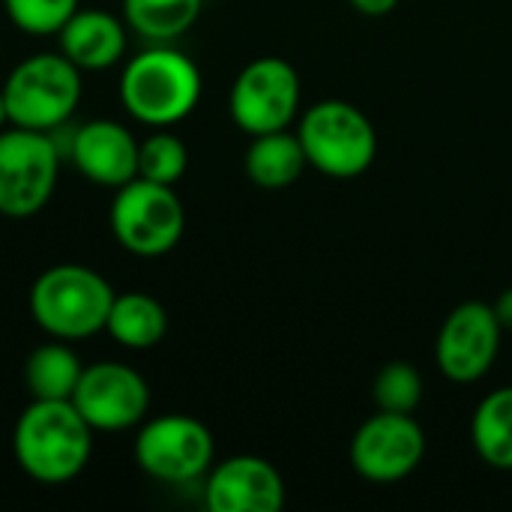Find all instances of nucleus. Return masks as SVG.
<instances>
[{
    "label": "nucleus",
    "instance_id": "obj_3",
    "mask_svg": "<svg viewBox=\"0 0 512 512\" xmlns=\"http://www.w3.org/2000/svg\"><path fill=\"white\" fill-rule=\"evenodd\" d=\"M111 282L84 264H57L36 276L30 288V318L60 342H81L105 330L114 303Z\"/></svg>",
    "mask_w": 512,
    "mask_h": 512
},
{
    "label": "nucleus",
    "instance_id": "obj_7",
    "mask_svg": "<svg viewBox=\"0 0 512 512\" xmlns=\"http://www.w3.org/2000/svg\"><path fill=\"white\" fill-rule=\"evenodd\" d=\"M111 231L135 258L168 255L186 231V210L174 186L135 177L120 186L111 204Z\"/></svg>",
    "mask_w": 512,
    "mask_h": 512
},
{
    "label": "nucleus",
    "instance_id": "obj_9",
    "mask_svg": "<svg viewBox=\"0 0 512 512\" xmlns=\"http://www.w3.org/2000/svg\"><path fill=\"white\" fill-rule=\"evenodd\" d=\"M231 120L246 135L288 129L300 111V75L285 57H258L240 69L231 87Z\"/></svg>",
    "mask_w": 512,
    "mask_h": 512
},
{
    "label": "nucleus",
    "instance_id": "obj_23",
    "mask_svg": "<svg viewBox=\"0 0 512 512\" xmlns=\"http://www.w3.org/2000/svg\"><path fill=\"white\" fill-rule=\"evenodd\" d=\"M81 0H3L9 21L27 36H57Z\"/></svg>",
    "mask_w": 512,
    "mask_h": 512
},
{
    "label": "nucleus",
    "instance_id": "obj_14",
    "mask_svg": "<svg viewBox=\"0 0 512 512\" xmlns=\"http://www.w3.org/2000/svg\"><path fill=\"white\" fill-rule=\"evenodd\" d=\"M204 501L213 512H279L285 483L261 456H231L207 471Z\"/></svg>",
    "mask_w": 512,
    "mask_h": 512
},
{
    "label": "nucleus",
    "instance_id": "obj_5",
    "mask_svg": "<svg viewBox=\"0 0 512 512\" xmlns=\"http://www.w3.org/2000/svg\"><path fill=\"white\" fill-rule=\"evenodd\" d=\"M297 138L309 165L336 180L360 177L378 156L372 120L345 99H324L312 105L300 117Z\"/></svg>",
    "mask_w": 512,
    "mask_h": 512
},
{
    "label": "nucleus",
    "instance_id": "obj_8",
    "mask_svg": "<svg viewBox=\"0 0 512 512\" xmlns=\"http://www.w3.org/2000/svg\"><path fill=\"white\" fill-rule=\"evenodd\" d=\"M135 465L171 486L195 483L207 477L216 456L213 432L189 414H162L141 423L135 438Z\"/></svg>",
    "mask_w": 512,
    "mask_h": 512
},
{
    "label": "nucleus",
    "instance_id": "obj_12",
    "mask_svg": "<svg viewBox=\"0 0 512 512\" xmlns=\"http://www.w3.org/2000/svg\"><path fill=\"white\" fill-rule=\"evenodd\" d=\"M501 333L504 327L495 315V306L480 300L456 306L447 315L435 345V360L441 372L456 384L480 381L501 351Z\"/></svg>",
    "mask_w": 512,
    "mask_h": 512
},
{
    "label": "nucleus",
    "instance_id": "obj_15",
    "mask_svg": "<svg viewBox=\"0 0 512 512\" xmlns=\"http://www.w3.org/2000/svg\"><path fill=\"white\" fill-rule=\"evenodd\" d=\"M126 21L108 9H81L60 27L57 45L81 72H102L123 60L126 54Z\"/></svg>",
    "mask_w": 512,
    "mask_h": 512
},
{
    "label": "nucleus",
    "instance_id": "obj_10",
    "mask_svg": "<svg viewBox=\"0 0 512 512\" xmlns=\"http://www.w3.org/2000/svg\"><path fill=\"white\" fill-rule=\"evenodd\" d=\"M72 405L93 432H126L144 423L150 408V387L132 366L102 360L84 366Z\"/></svg>",
    "mask_w": 512,
    "mask_h": 512
},
{
    "label": "nucleus",
    "instance_id": "obj_19",
    "mask_svg": "<svg viewBox=\"0 0 512 512\" xmlns=\"http://www.w3.org/2000/svg\"><path fill=\"white\" fill-rule=\"evenodd\" d=\"M204 0H123V21L147 42H174L201 18Z\"/></svg>",
    "mask_w": 512,
    "mask_h": 512
},
{
    "label": "nucleus",
    "instance_id": "obj_20",
    "mask_svg": "<svg viewBox=\"0 0 512 512\" xmlns=\"http://www.w3.org/2000/svg\"><path fill=\"white\" fill-rule=\"evenodd\" d=\"M471 441L480 459L498 471H512V387L489 393L471 420Z\"/></svg>",
    "mask_w": 512,
    "mask_h": 512
},
{
    "label": "nucleus",
    "instance_id": "obj_21",
    "mask_svg": "<svg viewBox=\"0 0 512 512\" xmlns=\"http://www.w3.org/2000/svg\"><path fill=\"white\" fill-rule=\"evenodd\" d=\"M189 168V150L183 144V138H177L174 132H150L141 141L138 150V177L153 180V183H165V186H177L180 177Z\"/></svg>",
    "mask_w": 512,
    "mask_h": 512
},
{
    "label": "nucleus",
    "instance_id": "obj_4",
    "mask_svg": "<svg viewBox=\"0 0 512 512\" xmlns=\"http://www.w3.org/2000/svg\"><path fill=\"white\" fill-rule=\"evenodd\" d=\"M9 126L57 132L75 114L84 81L81 69L60 51H39L24 57L0 84Z\"/></svg>",
    "mask_w": 512,
    "mask_h": 512
},
{
    "label": "nucleus",
    "instance_id": "obj_22",
    "mask_svg": "<svg viewBox=\"0 0 512 512\" xmlns=\"http://www.w3.org/2000/svg\"><path fill=\"white\" fill-rule=\"evenodd\" d=\"M372 399H375L378 411L414 414V408L423 402V378L411 363L393 360V363L381 366V372L375 375Z\"/></svg>",
    "mask_w": 512,
    "mask_h": 512
},
{
    "label": "nucleus",
    "instance_id": "obj_26",
    "mask_svg": "<svg viewBox=\"0 0 512 512\" xmlns=\"http://www.w3.org/2000/svg\"><path fill=\"white\" fill-rule=\"evenodd\" d=\"M6 123H9V114H6V99H3V90H0V132L6 129Z\"/></svg>",
    "mask_w": 512,
    "mask_h": 512
},
{
    "label": "nucleus",
    "instance_id": "obj_17",
    "mask_svg": "<svg viewBox=\"0 0 512 512\" xmlns=\"http://www.w3.org/2000/svg\"><path fill=\"white\" fill-rule=\"evenodd\" d=\"M105 333L129 351H147L165 339L168 312L156 297L144 291H126L114 297Z\"/></svg>",
    "mask_w": 512,
    "mask_h": 512
},
{
    "label": "nucleus",
    "instance_id": "obj_25",
    "mask_svg": "<svg viewBox=\"0 0 512 512\" xmlns=\"http://www.w3.org/2000/svg\"><path fill=\"white\" fill-rule=\"evenodd\" d=\"M495 315H498V321H501V327H504V330H512V288H507V291L498 297V303H495Z\"/></svg>",
    "mask_w": 512,
    "mask_h": 512
},
{
    "label": "nucleus",
    "instance_id": "obj_13",
    "mask_svg": "<svg viewBox=\"0 0 512 512\" xmlns=\"http://www.w3.org/2000/svg\"><path fill=\"white\" fill-rule=\"evenodd\" d=\"M141 141L117 120H90L69 138V159L75 171L105 189H120L138 177Z\"/></svg>",
    "mask_w": 512,
    "mask_h": 512
},
{
    "label": "nucleus",
    "instance_id": "obj_6",
    "mask_svg": "<svg viewBox=\"0 0 512 512\" xmlns=\"http://www.w3.org/2000/svg\"><path fill=\"white\" fill-rule=\"evenodd\" d=\"M63 150L54 132L36 129H3L0 132V216L30 219L48 207Z\"/></svg>",
    "mask_w": 512,
    "mask_h": 512
},
{
    "label": "nucleus",
    "instance_id": "obj_24",
    "mask_svg": "<svg viewBox=\"0 0 512 512\" xmlns=\"http://www.w3.org/2000/svg\"><path fill=\"white\" fill-rule=\"evenodd\" d=\"M351 6L360 12V15H369V18H381V15H390L399 0H351Z\"/></svg>",
    "mask_w": 512,
    "mask_h": 512
},
{
    "label": "nucleus",
    "instance_id": "obj_1",
    "mask_svg": "<svg viewBox=\"0 0 512 512\" xmlns=\"http://www.w3.org/2000/svg\"><path fill=\"white\" fill-rule=\"evenodd\" d=\"M12 453L33 483L63 486L90 465L93 429L72 399H33L15 420Z\"/></svg>",
    "mask_w": 512,
    "mask_h": 512
},
{
    "label": "nucleus",
    "instance_id": "obj_11",
    "mask_svg": "<svg viewBox=\"0 0 512 512\" xmlns=\"http://www.w3.org/2000/svg\"><path fill=\"white\" fill-rule=\"evenodd\" d=\"M426 456V432L411 414L378 411L351 441V465L372 483H396L420 468Z\"/></svg>",
    "mask_w": 512,
    "mask_h": 512
},
{
    "label": "nucleus",
    "instance_id": "obj_16",
    "mask_svg": "<svg viewBox=\"0 0 512 512\" xmlns=\"http://www.w3.org/2000/svg\"><path fill=\"white\" fill-rule=\"evenodd\" d=\"M309 159L297 138V132L276 129L264 135H252V144L246 150V177L261 189H288L294 186Z\"/></svg>",
    "mask_w": 512,
    "mask_h": 512
},
{
    "label": "nucleus",
    "instance_id": "obj_18",
    "mask_svg": "<svg viewBox=\"0 0 512 512\" xmlns=\"http://www.w3.org/2000/svg\"><path fill=\"white\" fill-rule=\"evenodd\" d=\"M81 372H84V366H81L78 354L69 348V342L51 339L30 351V357L24 363V387H27L30 399L63 402V399L75 396Z\"/></svg>",
    "mask_w": 512,
    "mask_h": 512
},
{
    "label": "nucleus",
    "instance_id": "obj_2",
    "mask_svg": "<svg viewBox=\"0 0 512 512\" xmlns=\"http://www.w3.org/2000/svg\"><path fill=\"white\" fill-rule=\"evenodd\" d=\"M201 99V72L192 57L153 42L123 63L120 102L132 120L150 129H168L186 120Z\"/></svg>",
    "mask_w": 512,
    "mask_h": 512
}]
</instances>
